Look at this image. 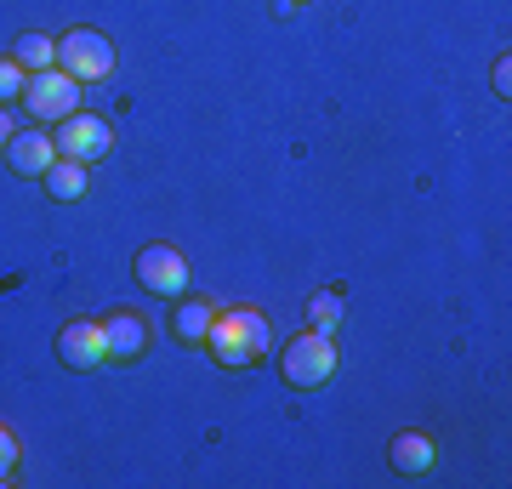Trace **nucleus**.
<instances>
[{
  "label": "nucleus",
  "instance_id": "f257e3e1",
  "mask_svg": "<svg viewBox=\"0 0 512 489\" xmlns=\"http://www.w3.org/2000/svg\"><path fill=\"white\" fill-rule=\"evenodd\" d=\"M268 342H274V330H268V319L256 308H217V319L205 330V347H211V359L222 370H251V364H262Z\"/></svg>",
  "mask_w": 512,
  "mask_h": 489
},
{
  "label": "nucleus",
  "instance_id": "f03ea898",
  "mask_svg": "<svg viewBox=\"0 0 512 489\" xmlns=\"http://www.w3.org/2000/svg\"><path fill=\"white\" fill-rule=\"evenodd\" d=\"M279 376L291 381V387H302V393L325 387V381L336 376V342H330V336H319V330L291 336V342H285V353H279Z\"/></svg>",
  "mask_w": 512,
  "mask_h": 489
},
{
  "label": "nucleus",
  "instance_id": "7ed1b4c3",
  "mask_svg": "<svg viewBox=\"0 0 512 489\" xmlns=\"http://www.w3.org/2000/svg\"><path fill=\"white\" fill-rule=\"evenodd\" d=\"M57 69L74 74L80 86L109 80V74H114V40L97 35V29H69V35L57 40Z\"/></svg>",
  "mask_w": 512,
  "mask_h": 489
},
{
  "label": "nucleus",
  "instance_id": "20e7f679",
  "mask_svg": "<svg viewBox=\"0 0 512 489\" xmlns=\"http://www.w3.org/2000/svg\"><path fill=\"white\" fill-rule=\"evenodd\" d=\"M23 109L35 114L40 126H57V120H69L80 109V80L63 69H40L29 74V86H23Z\"/></svg>",
  "mask_w": 512,
  "mask_h": 489
},
{
  "label": "nucleus",
  "instance_id": "39448f33",
  "mask_svg": "<svg viewBox=\"0 0 512 489\" xmlns=\"http://www.w3.org/2000/svg\"><path fill=\"white\" fill-rule=\"evenodd\" d=\"M131 273H137V285L154 290V296H188V279H194V268H188V256L177 251V245H143L137 251V262H131Z\"/></svg>",
  "mask_w": 512,
  "mask_h": 489
},
{
  "label": "nucleus",
  "instance_id": "423d86ee",
  "mask_svg": "<svg viewBox=\"0 0 512 489\" xmlns=\"http://www.w3.org/2000/svg\"><path fill=\"white\" fill-rule=\"evenodd\" d=\"M52 143H57V154H63V160L97 165L114 148V126H109V120H97V114H86V109H74L69 120H57Z\"/></svg>",
  "mask_w": 512,
  "mask_h": 489
},
{
  "label": "nucleus",
  "instance_id": "0eeeda50",
  "mask_svg": "<svg viewBox=\"0 0 512 489\" xmlns=\"http://www.w3.org/2000/svg\"><path fill=\"white\" fill-rule=\"evenodd\" d=\"M57 359L69 370H103L109 364V342H103V319H69L57 330Z\"/></svg>",
  "mask_w": 512,
  "mask_h": 489
},
{
  "label": "nucleus",
  "instance_id": "6e6552de",
  "mask_svg": "<svg viewBox=\"0 0 512 489\" xmlns=\"http://www.w3.org/2000/svg\"><path fill=\"white\" fill-rule=\"evenodd\" d=\"M103 342H109V364H137L148 353L143 313H109L103 319Z\"/></svg>",
  "mask_w": 512,
  "mask_h": 489
},
{
  "label": "nucleus",
  "instance_id": "1a4fd4ad",
  "mask_svg": "<svg viewBox=\"0 0 512 489\" xmlns=\"http://www.w3.org/2000/svg\"><path fill=\"white\" fill-rule=\"evenodd\" d=\"M6 160H12V171L18 177H46V165L57 160V143L46 137V126H35V131H12V143H6Z\"/></svg>",
  "mask_w": 512,
  "mask_h": 489
},
{
  "label": "nucleus",
  "instance_id": "9d476101",
  "mask_svg": "<svg viewBox=\"0 0 512 489\" xmlns=\"http://www.w3.org/2000/svg\"><path fill=\"white\" fill-rule=\"evenodd\" d=\"M211 319H217V302H205V296H177V313H171V336H177V342H205Z\"/></svg>",
  "mask_w": 512,
  "mask_h": 489
},
{
  "label": "nucleus",
  "instance_id": "9b49d317",
  "mask_svg": "<svg viewBox=\"0 0 512 489\" xmlns=\"http://www.w3.org/2000/svg\"><path fill=\"white\" fill-rule=\"evenodd\" d=\"M40 182H46V194H52V200H80V194H86V182H92V165L63 160V154H57Z\"/></svg>",
  "mask_w": 512,
  "mask_h": 489
},
{
  "label": "nucleus",
  "instance_id": "f8f14e48",
  "mask_svg": "<svg viewBox=\"0 0 512 489\" xmlns=\"http://www.w3.org/2000/svg\"><path fill=\"white\" fill-rule=\"evenodd\" d=\"M387 455H393V467H399V472H410V478H416V472L433 467V438H427V433H399Z\"/></svg>",
  "mask_w": 512,
  "mask_h": 489
},
{
  "label": "nucleus",
  "instance_id": "ddd939ff",
  "mask_svg": "<svg viewBox=\"0 0 512 489\" xmlns=\"http://www.w3.org/2000/svg\"><path fill=\"white\" fill-rule=\"evenodd\" d=\"M12 57H18V63H23L29 74L57 69V40H52V35H35V29H29V35L12 40Z\"/></svg>",
  "mask_w": 512,
  "mask_h": 489
},
{
  "label": "nucleus",
  "instance_id": "4468645a",
  "mask_svg": "<svg viewBox=\"0 0 512 489\" xmlns=\"http://www.w3.org/2000/svg\"><path fill=\"white\" fill-rule=\"evenodd\" d=\"M336 325H342V290H313L308 296V330L336 336Z\"/></svg>",
  "mask_w": 512,
  "mask_h": 489
},
{
  "label": "nucleus",
  "instance_id": "2eb2a0df",
  "mask_svg": "<svg viewBox=\"0 0 512 489\" xmlns=\"http://www.w3.org/2000/svg\"><path fill=\"white\" fill-rule=\"evenodd\" d=\"M23 86H29V69H23L18 57H0V109H6V103H18Z\"/></svg>",
  "mask_w": 512,
  "mask_h": 489
},
{
  "label": "nucleus",
  "instance_id": "dca6fc26",
  "mask_svg": "<svg viewBox=\"0 0 512 489\" xmlns=\"http://www.w3.org/2000/svg\"><path fill=\"white\" fill-rule=\"evenodd\" d=\"M18 433L12 427H0V484H12V472H18Z\"/></svg>",
  "mask_w": 512,
  "mask_h": 489
},
{
  "label": "nucleus",
  "instance_id": "f3484780",
  "mask_svg": "<svg viewBox=\"0 0 512 489\" xmlns=\"http://www.w3.org/2000/svg\"><path fill=\"white\" fill-rule=\"evenodd\" d=\"M490 80H495V91H501V97H512V57L507 52H501V63H495Z\"/></svg>",
  "mask_w": 512,
  "mask_h": 489
},
{
  "label": "nucleus",
  "instance_id": "a211bd4d",
  "mask_svg": "<svg viewBox=\"0 0 512 489\" xmlns=\"http://www.w3.org/2000/svg\"><path fill=\"white\" fill-rule=\"evenodd\" d=\"M0 143H12V114L0 109Z\"/></svg>",
  "mask_w": 512,
  "mask_h": 489
},
{
  "label": "nucleus",
  "instance_id": "6ab92c4d",
  "mask_svg": "<svg viewBox=\"0 0 512 489\" xmlns=\"http://www.w3.org/2000/svg\"><path fill=\"white\" fill-rule=\"evenodd\" d=\"M291 6H302V0H291Z\"/></svg>",
  "mask_w": 512,
  "mask_h": 489
}]
</instances>
